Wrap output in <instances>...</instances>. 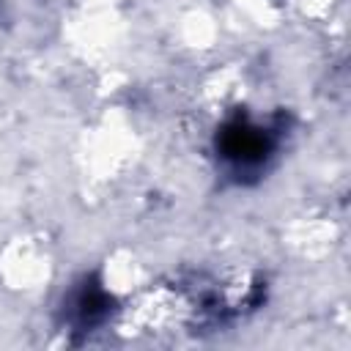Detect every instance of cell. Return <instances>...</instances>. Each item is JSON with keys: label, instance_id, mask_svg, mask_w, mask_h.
Wrapping results in <instances>:
<instances>
[{"label": "cell", "instance_id": "1", "mask_svg": "<svg viewBox=\"0 0 351 351\" xmlns=\"http://www.w3.org/2000/svg\"><path fill=\"white\" fill-rule=\"evenodd\" d=\"M274 148V140L271 134L247 121V118H239L233 123H228L219 134V154L236 167V170H255L266 162V156L271 154Z\"/></svg>", "mask_w": 351, "mask_h": 351}, {"label": "cell", "instance_id": "2", "mask_svg": "<svg viewBox=\"0 0 351 351\" xmlns=\"http://www.w3.org/2000/svg\"><path fill=\"white\" fill-rule=\"evenodd\" d=\"M107 307H110L107 293L96 282H90L74 296V307L71 310H74V318H77L80 326H93L107 315Z\"/></svg>", "mask_w": 351, "mask_h": 351}]
</instances>
